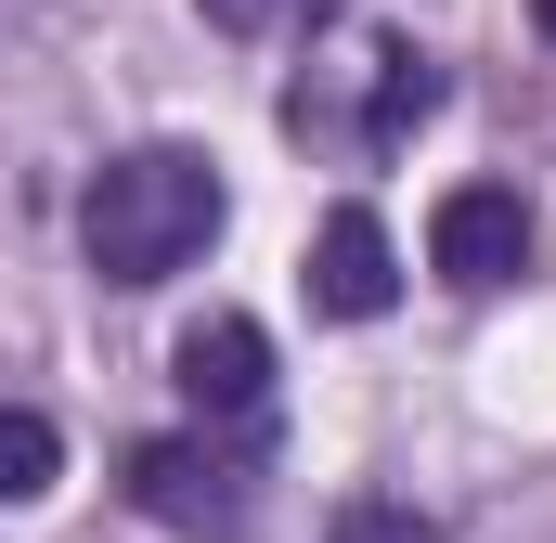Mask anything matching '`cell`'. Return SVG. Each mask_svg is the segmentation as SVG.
Here are the masks:
<instances>
[{"label": "cell", "mask_w": 556, "mask_h": 543, "mask_svg": "<svg viewBox=\"0 0 556 543\" xmlns=\"http://www.w3.org/2000/svg\"><path fill=\"white\" fill-rule=\"evenodd\" d=\"M220 220H233V194H220V155H194V142L117 155V168L91 181V207H78L104 285H168V272H194L220 247Z\"/></svg>", "instance_id": "1"}, {"label": "cell", "mask_w": 556, "mask_h": 543, "mask_svg": "<svg viewBox=\"0 0 556 543\" xmlns=\"http://www.w3.org/2000/svg\"><path fill=\"white\" fill-rule=\"evenodd\" d=\"M52 466H65L52 414H39V402H13V414H0V492H13V505H39V492H52Z\"/></svg>", "instance_id": "6"}, {"label": "cell", "mask_w": 556, "mask_h": 543, "mask_svg": "<svg viewBox=\"0 0 556 543\" xmlns=\"http://www.w3.org/2000/svg\"><path fill=\"white\" fill-rule=\"evenodd\" d=\"M168 376H181L194 414H260V389H273V337H260L247 311H207V324H181Z\"/></svg>", "instance_id": "5"}, {"label": "cell", "mask_w": 556, "mask_h": 543, "mask_svg": "<svg viewBox=\"0 0 556 543\" xmlns=\"http://www.w3.org/2000/svg\"><path fill=\"white\" fill-rule=\"evenodd\" d=\"M130 505L155 531H181V543H220V531H247L260 479H247V453H220V440H142L130 453Z\"/></svg>", "instance_id": "2"}, {"label": "cell", "mask_w": 556, "mask_h": 543, "mask_svg": "<svg viewBox=\"0 0 556 543\" xmlns=\"http://www.w3.org/2000/svg\"><path fill=\"white\" fill-rule=\"evenodd\" d=\"M518 260H531V207L505 181H453L440 220H427V272L466 285V298H492V285H518Z\"/></svg>", "instance_id": "3"}, {"label": "cell", "mask_w": 556, "mask_h": 543, "mask_svg": "<svg viewBox=\"0 0 556 543\" xmlns=\"http://www.w3.org/2000/svg\"><path fill=\"white\" fill-rule=\"evenodd\" d=\"M285 13H324V0H207V26H233V39H260V26H285Z\"/></svg>", "instance_id": "8"}, {"label": "cell", "mask_w": 556, "mask_h": 543, "mask_svg": "<svg viewBox=\"0 0 556 543\" xmlns=\"http://www.w3.org/2000/svg\"><path fill=\"white\" fill-rule=\"evenodd\" d=\"M531 13H544V39H556V0H531Z\"/></svg>", "instance_id": "9"}, {"label": "cell", "mask_w": 556, "mask_h": 543, "mask_svg": "<svg viewBox=\"0 0 556 543\" xmlns=\"http://www.w3.org/2000/svg\"><path fill=\"white\" fill-rule=\"evenodd\" d=\"M324 543H440L415 518V505H376V492H363V505H337V518H324Z\"/></svg>", "instance_id": "7"}, {"label": "cell", "mask_w": 556, "mask_h": 543, "mask_svg": "<svg viewBox=\"0 0 556 543\" xmlns=\"http://www.w3.org/2000/svg\"><path fill=\"white\" fill-rule=\"evenodd\" d=\"M389 298H402V247H389V220H376V207H324V233H311V311L376 324Z\"/></svg>", "instance_id": "4"}]
</instances>
